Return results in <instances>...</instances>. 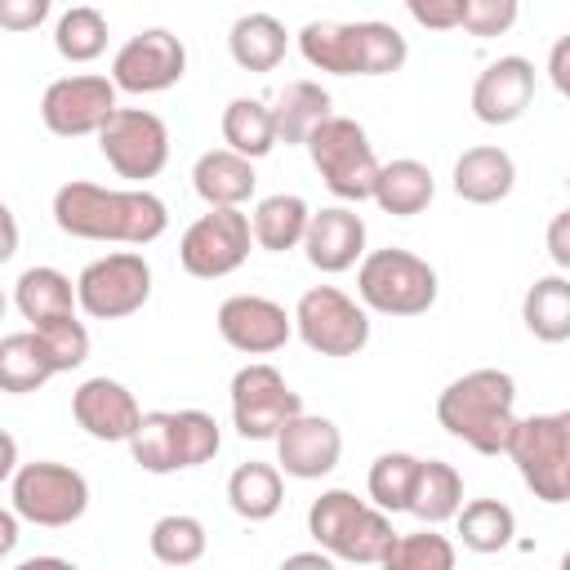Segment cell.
<instances>
[{
	"instance_id": "1",
	"label": "cell",
	"mask_w": 570,
	"mask_h": 570,
	"mask_svg": "<svg viewBox=\"0 0 570 570\" xmlns=\"http://www.w3.org/2000/svg\"><path fill=\"white\" fill-rule=\"evenodd\" d=\"M53 223L76 240L102 245H151L169 232V209L147 187H98L71 178L53 191Z\"/></svg>"
},
{
	"instance_id": "2",
	"label": "cell",
	"mask_w": 570,
	"mask_h": 570,
	"mask_svg": "<svg viewBox=\"0 0 570 570\" xmlns=\"http://www.w3.org/2000/svg\"><path fill=\"white\" fill-rule=\"evenodd\" d=\"M436 423L476 454H508L517 432V379L508 370H468L436 396Z\"/></svg>"
},
{
	"instance_id": "3",
	"label": "cell",
	"mask_w": 570,
	"mask_h": 570,
	"mask_svg": "<svg viewBox=\"0 0 570 570\" xmlns=\"http://www.w3.org/2000/svg\"><path fill=\"white\" fill-rule=\"evenodd\" d=\"M298 53L307 67L330 76H392L405 67L410 45L392 22H307L298 31Z\"/></svg>"
},
{
	"instance_id": "4",
	"label": "cell",
	"mask_w": 570,
	"mask_h": 570,
	"mask_svg": "<svg viewBox=\"0 0 570 570\" xmlns=\"http://www.w3.org/2000/svg\"><path fill=\"white\" fill-rule=\"evenodd\" d=\"M307 534L334 561H352V566H383L396 539L392 512H383L374 499L370 503L356 499L352 490H321V499H312L307 508Z\"/></svg>"
},
{
	"instance_id": "5",
	"label": "cell",
	"mask_w": 570,
	"mask_h": 570,
	"mask_svg": "<svg viewBox=\"0 0 570 570\" xmlns=\"http://www.w3.org/2000/svg\"><path fill=\"white\" fill-rule=\"evenodd\" d=\"M125 445L142 472L169 476V472L209 463L223 445V432H218L214 414H205V410H151V414H142L138 432Z\"/></svg>"
},
{
	"instance_id": "6",
	"label": "cell",
	"mask_w": 570,
	"mask_h": 570,
	"mask_svg": "<svg viewBox=\"0 0 570 570\" xmlns=\"http://www.w3.org/2000/svg\"><path fill=\"white\" fill-rule=\"evenodd\" d=\"M436 267L401 245L370 249L356 263V294L379 316H423L436 303Z\"/></svg>"
},
{
	"instance_id": "7",
	"label": "cell",
	"mask_w": 570,
	"mask_h": 570,
	"mask_svg": "<svg viewBox=\"0 0 570 570\" xmlns=\"http://www.w3.org/2000/svg\"><path fill=\"white\" fill-rule=\"evenodd\" d=\"M307 156H312V169L321 174V183L347 200V205H361V200H374V178H379V156L370 147V134L352 120V116H325L312 134H307Z\"/></svg>"
},
{
	"instance_id": "8",
	"label": "cell",
	"mask_w": 570,
	"mask_h": 570,
	"mask_svg": "<svg viewBox=\"0 0 570 570\" xmlns=\"http://www.w3.org/2000/svg\"><path fill=\"white\" fill-rule=\"evenodd\" d=\"M508 459L543 503H570V410L517 419Z\"/></svg>"
},
{
	"instance_id": "9",
	"label": "cell",
	"mask_w": 570,
	"mask_h": 570,
	"mask_svg": "<svg viewBox=\"0 0 570 570\" xmlns=\"http://www.w3.org/2000/svg\"><path fill=\"white\" fill-rule=\"evenodd\" d=\"M9 503L18 508L22 521L45 525V530H62V525L85 517L89 481L71 463L31 459V463H18V472L9 476Z\"/></svg>"
},
{
	"instance_id": "10",
	"label": "cell",
	"mask_w": 570,
	"mask_h": 570,
	"mask_svg": "<svg viewBox=\"0 0 570 570\" xmlns=\"http://www.w3.org/2000/svg\"><path fill=\"white\" fill-rule=\"evenodd\" d=\"M254 223L240 205H209V214H200L183 240H178V263L187 276L196 281H223L232 276L249 249H254Z\"/></svg>"
},
{
	"instance_id": "11",
	"label": "cell",
	"mask_w": 570,
	"mask_h": 570,
	"mask_svg": "<svg viewBox=\"0 0 570 570\" xmlns=\"http://www.w3.org/2000/svg\"><path fill=\"white\" fill-rule=\"evenodd\" d=\"M294 330L321 356H356L370 343V307L338 285H312L294 303Z\"/></svg>"
},
{
	"instance_id": "12",
	"label": "cell",
	"mask_w": 570,
	"mask_h": 570,
	"mask_svg": "<svg viewBox=\"0 0 570 570\" xmlns=\"http://www.w3.org/2000/svg\"><path fill=\"white\" fill-rule=\"evenodd\" d=\"M76 294H80L85 316L125 321V316L142 312V303L151 298V263L138 249L102 254V258L85 263V272L76 276Z\"/></svg>"
},
{
	"instance_id": "13",
	"label": "cell",
	"mask_w": 570,
	"mask_h": 570,
	"mask_svg": "<svg viewBox=\"0 0 570 570\" xmlns=\"http://www.w3.org/2000/svg\"><path fill=\"white\" fill-rule=\"evenodd\" d=\"M232 428L245 441H276L281 428L303 414L298 392L285 383V374L267 361H249L232 374Z\"/></svg>"
},
{
	"instance_id": "14",
	"label": "cell",
	"mask_w": 570,
	"mask_h": 570,
	"mask_svg": "<svg viewBox=\"0 0 570 570\" xmlns=\"http://www.w3.org/2000/svg\"><path fill=\"white\" fill-rule=\"evenodd\" d=\"M98 151L120 178L147 183L169 165V129L147 107H116V116L98 129Z\"/></svg>"
},
{
	"instance_id": "15",
	"label": "cell",
	"mask_w": 570,
	"mask_h": 570,
	"mask_svg": "<svg viewBox=\"0 0 570 570\" xmlns=\"http://www.w3.org/2000/svg\"><path fill=\"white\" fill-rule=\"evenodd\" d=\"M187 71V45L169 27H147L129 36L111 58V80L120 94H165Z\"/></svg>"
},
{
	"instance_id": "16",
	"label": "cell",
	"mask_w": 570,
	"mask_h": 570,
	"mask_svg": "<svg viewBox=\"0 0 570 570\" xmlns=\"http://www.w3.org/2000/svg\"><path fill=\"white\" fill-rule=\"evenodd\" d=\"M116 94L120 89H116L111 76H89V71L85 76H62L45 89L40 120L58 138H85V134L98 138V129L116 116Z\"/></svg>"
},
{
	"instance_id": "17",
	"label": "cell",
	"mask_w": 570,
	"mask_h": 570,
	"mask_svg": "<svg viewBox=\"0 0 570 570\" xmlns=\"http://www.w3.org/2000/svg\"><path fill=\"white\" fill-rule=\"evenodd\" d=\"M214 325L227 347H236L245 356H272L289 343L294 312H285L276 298H263V294H232L218 303Z\"/></svg>"
},
{
	"instance_id": "18",
	"label": "cell",
	"mask_w": 570,
	"mask_h": 570,
	"mask_svg": "<svg viewBox=\"0 0 570 570\" xmlns=\"http://www.w3.org/2000/svg\"><path fill=\"white\" fill-rule=\"evenodd\" d=\"M343 459V432L334 428V419L325 414H294L281 436H276V463L285 476H298V481H321L338 468Z\"/></svg>"
},
{
	"instance_id": "19",
	"label": "cell",
	"mask_w": 570,
	"mask_h": 570,
	"mask_svg": "<svg viewBox=\"0 0 570 570\" xmlns=\"http://www.w3.org/2000/svg\"><path fill=\"white\" fill-rule=\"evenodd\" d=\"M534 98V62L521 53H503L485 62V71L472 85V116L481 125H512L525 116Z\"/></svg>"
},
{
	"instance_id": "20",
	"label": "cell",
	"mask_w": 570,
	"mask_h": 570,
	"mask_svg": "<svg viewBox=\"0 0 570 570\" xmlns=\"http://www.w3.org/2000/svg\"><path fill=\"white\" fill-rule=\"evenodd\" d=\"M71 419L94 436V441H129L142 423V410L134 401V392L107 374L85 379L71 392Z\"/></svg>"
},
{
	"instance_id": "21",
	"label": "cell",
	"mask_w": 570,
	"mask_h": 570,
	"mask_svg": "<svg viewBox=\"0 0 570 570\" xmlns=\"http://www.w3.org/2000/svg\"><path fill=\"white\" fill-rule=\"evenodd\" d=\"M303 254L325 276H338V272L356 267L365 258V218L352 205L316 209L312 223H307V236H303Z\"/></svg>"
},
{
	"instance_id": "22",
	"label": "cell",
	"mask_w": 570,
	"mask_h": 570,
	"mask_svg": "<svg viewBox=\"0 0 570 570\" xmlns=\"http://www.w3.org/2000/svg\"><path fill=\"white\" fill-rule=\"evenodd\" d=\"M450 187L459 200L468 205H499L512 196L517 187V160L503 151V147H468L459 160H454V174H450Z\"/></svg>"
},
{
	"instance_id": "23",
	"label": "cell",
	"mask_w": 570,
	"mask_h": 570,
	"mask_svg": "<svg viewBox=\"0 0 570 570\" xmlns=\"http://www.w3.org/2000/svg\"><path fill=\"white\" fill-rule=\"evenodd\" d=\"M13 307L22 312V321H31L40 330V325H53V321H71L76 307H80V294H76L67 272L40 263V267H27L13 281Z\"/></svg>"
},
{
	"instance_id": "24",
	"label": "cell",
	"mask_w": 570,
	"mask_h": 570,
	"mask_svg": "<svg viewBox=\"0 0 570 570\" xmlns=\"http://www.w3.org/2000/svg\"><path fill=\"white\" fill-rule=\"evenodd\" d=\"M191 187L205 205H245L258 187V174H254V160L232 151V147H214V151H200L196 165H191Z\"/></svg>"
},
{
	"instance_id": "25",
	"label": "cell",
	"mask_w": 570,
	"mask_h": 570,
	"mask_svg": "<svg viewBox=\"0 0 570 570\" xmlns=\"http://www.w3.org/2000/svg\"><path fill=\"white\" fill-rule=\"evenodd\" d=\"M53 374H62V370H58V361H53V352H49V343H45V334L36 325L31 330H13V334L0 338V387L4 392H13V396L36 392Z\"/></svg>"
},
{
	"instance_id": "26",
	"label": "cell",
	"mask_w": 570,
	"mask_h": 570,
	"mask_svg": "<svg viewBox=\"0 0 570 570\" xmlns=\"http://www.w3.org/2000/svg\"><path fill=\"white\" fill-rule=\"evenodd\" d=\"M436 196V178L423 160L414 156H401V160H387L379 165V178H374V205L392 218H414L432 205Z\"/></svg>"
},
{
	"instance_id": "27",
	"label": "cell",
	"mask_w": 570,
	"mask_h": 570,
	"mask_svg": "<svg viewBox=\"0 0 570 570\" xmlns=\"http://www.w3.org/2000/svg\"><path fill=\"white\" fill-rule=\"evenodd\" d=\"M289 49V31L272 13H240L227 31V53L240 71H276Z\"/></svg>"
},
{
	"instance_id": "28",
	"label": "cell",
	"mask_w": 570,
	"mask_h": 570,
	"mask_svg": "<svg viewBox=\"0 0 570 570\" xmlns=\"http://www.w3.org/2000/svg\"><path fill=\"white\" fill-rule=\"evenodd\" d=\"M285 503V476H281V463H240L232 476H227V508L240 517V521H272Z\"/></svg>"
},
{
	"instance_id": "29",
	"label": "cell",
	"mask_w": 570,
	"mask_h": 570,
	"mask_svg": "<svg viewBox=\"0 0 570 570\" xmlns=\"http://www.w3.org/2000/svg\"><path fill=\"white\" fill-rule=\"evenodd\" d=\"M254 223V240L258 249L267 254H285V249H298L303 236H307V223H312V209L303 196L294 191H276V196H263L249 214Z\"/></svg>"
},
{
	"instance_id": "30",
	"label": "cell",
	"mask_w": 570,
	"mask_h": 570,
	"mask_svg": "<svg viewBox=\"0 0 570 570\" xmlns=\"http://www.w3.org/2000/svg\"><path fill=\"white\" fill-rule=\"evenodd\" d=\"M521 321L539 343L570 338V276H539L521 298Z\"/></svg>"
},
{
	"instance_id": "31",
	"label": "cell",
	"mask_w": 570,
	"mask_h": 570,
	"mask_svg": "<svg viewBox=\"0 0 570 570\" xmlns=\"http://www.w3.org/2000/svg\"><path fill=\"white\" fill-rule=\"evenodd\" d=\"M325 116H334V111H330V94L316 80H289L272 102V120H276L281 142H307V134Z\"/></svg>"
},
{
	"instance_id": "32",
	"label": "cell",
	"mask_w": 570,
	"mask_h": 570,
	"mask_svg": "<svg viewBox=\"0 0 570 570\" xmlns=\"http://www.w3.org/2000/svg\"><path fill=\"white\" fill-rule=\"evenodd\" d=\"M223 142L249 160H263L281 138H276V120L272 107L263 98H232L223 107Z\"/></svg>"
},
{
	"instance_id": "33",
	"label": "cell",
	"mask_w": 570,
	"mask_h": 570,
	"mask_svg": "<svg viewBox=\"0 0 570 570\" xmlns=\"http://www.w3.org/2000/svg\"><path fill=\"white\" fill-rule=\"evenodd\" d=\"M459 508H463V476L445 459H423V472H419L410 512L423 525H441V521H454Z\"/></svg>"
},
{
	"instance_id": "34",
	"label": "cell",
	"mask_w": 570,
	"mask_h": 570,
	"mask_svg": "<svg viewBox=\"0 0 570 570\" xmlns=\"http://www.w3.org/2000/svg\"><path fill=\"white\" fill-rule=\"evenodd\" d=\"M454 525H459L463 548L485 557V552H499V548L512 543V534H517V512H512L503 499H472V503L459 508Z\"/></svg>"
},
{
	"instance_id": "35",
	"label": "cell",
	"mask_w": 570,
	"mask_h": 570,
	"mask_svg": "<svg viewBox=\"0 0 570 570\" xmlns=\"http://www.w3.org/2000/svg\"><path fill=\"white\" fill-rule=\"evenodd\" d=\"M419 472H423V459H419V454H410V450H387V454H379V459L370 463L365 490H370V499H374L383 512H410Z\"/></svg>"
},
{
	"instance_id": "36",
	"label": "cell",
	"mask_w": 570,
	"mask_h": 570,
	"mask_svg": "<svg viewBox=\"0 0 570 570\" xmlns=\"http://www.w3.org/2000/svg\"><path fill=\"white\" fill-rule=\"evenodd\" d=\"M147 543H151V557L160 561V566H196L200 557H205V525H200V517H191V512H165L156 525H151V534H147Z\"/></svg>"
},
{
	"instance_id": "37",
	"label": "cell",
	"mask_w": 570,
	"mask_h": 570,
	"mask_svg": "<svg viewBox=\"0 0 570 570\" xmlns=\"http://www.w3.org/2000/svg\"><path fill=\"white\" fill-rule=\"evenodd\" d=\"M53 49L67 62H94L107 49V18L89 4H71L53 27Z\"/></svg>"
},
{
	"instance_id": "38",
	"label": "cell",
	"mask_w": 570,
	"mask_h": 570,
	"mask_svg": "<svg viewBox=\"0 0 570 570\" xmlns=\"http://www.w3.org/2000/svg\"><path fill=\"white\" fill-rule=\"evenodd\" d=\"M459 552L445 534H436L432 525L428 530H410V534H396L383 566L387 570H454Z\"/></svg>"
},
{
	"instance_id": "39",
	"label": "cell",
	"mask_w": 570,
	"mask_h": 570,
	"mask_svg": "<svg viewBox=\"0 0 570 570\" xmlns=\"http://www.w3.org/2000/svg\"><path fill=\"white\" fill-rule=\"evenodd\" d=\"M517 13H521V0H463L459 27L476 40H494V36H508L517 27Z\"/></svg>"
},
{
	"instance_id": "40",
	"label": "cell",
	"mask_w": 570,
	"mask_h": 570,
	"mask_svg": "<svg viewBox=\"0 0 570 570\" xmlns=\"http://www.w3.org/2000/svg\"><path fill=\"white\" fill-rule=\"evenodd\" d=\"M40 334H45V343H49V352H53L58 370H76V365H85V361H89V330H85V321H80V316H71V321H53V325H40Z\"/></svg>"
},
{
	"instance_id": "41",
	"label": "cell",
	"mask_w": 570,
	"mask_h": 570,
	"mask_svg": "<svg viewBox=\"0 0 570 570\" xmlns=\"http://www.w3.org/2000/svg\"><path fill=\"white\" fill-rule=\"evenodd\" d=\"M410 9V18L428 31H454L459 27V4L463 0H401Z\"/></svg>"
},
{
	"instance_id": "42",
	"label": "cell",
	"mask_w": 570,
	"mask_h": 570,
	"mask_svg": "<svg viewBox=\"0 0 570 570\" xmlns=\"http://www.w3.org/2000/svg\"><path fill=\"white\" fill-rule=\"evenodd\" d=\"M53 0H0V27L4 31H36L49 18Z\"/></svg>"
},
{
	"instance_id": "43",
	"label": "cell",
	"mask_w": 570,
	"mask_h": 570,
	"mask_svg": "<svg viewBox=\"0 0 570 570\" xmlns=\"http://www.w3.org/2000/svg\"><path fill=\"white\" fill-rule=\"evenodd\" d=\"M543 245H548V258H552L561 272H570V209L552 214V223H548V232H543Z\"/></svg>"
},
{
	"instance_id": "44",
	"label": "cell",
	"mask_w": 570,
	"mask_h": 570,
	"mask_svg": "<svg viewBox=\"0 0 570 570\" xmlns=\"http://www.w3.org/2000/svg\"><path fill=\"white\" fill-rule=\"evenodd\" d=\"M548 80L561 98H570V31L548 49Z\"/></svg>"
},
{
	"instance_id": "45",
	"label": "cell",
	"mask_w": 570,
	"mask_h": 570,
	"mask_svg": "<svg viewBox=\"0 0 570 570\" xmlns=\"http://www.w3.org/2000/svg\"><path fill=\"white\" fill-rule=\"evenodd\" d=\"M18 521H22V517H18V508L9 503V508L0 512V557L13 552V543H18Z\"/></svg>"
},
{
	"instance_id": "46",
	"label": "cell",
	"mask_w": 570,
	"mask_h": 570,
	"mask_svg": "<svg viewBox=\"0 0 570 570\" xmlns=\"http://www.w3.org/2000/svg\"><path fill=\"white\" fill-rule=\"evenodd\" d=\"M285 566H321V570H330L334 557H330L325 548H316V552H294V557H285Z\"/></svg>"
},
{
	"instance_id": "47",
	"label": "cell",
	"mask_w": 570,
	"mask_h": 570,
	"mask_svg": "<svg viewBox=\"0 0 570 570\" xmlns=\"http://www.w3.org/2000/svg\"><path fill=\"white\" fill-rule=\"evenodd\" d=\"M13 249H18V227H13V209H4V249H0V258H13Z\"/></svg>"
},
{
	"instance_id": "48",
	"label": "cell",
	"mask_w": 570,
	"mask_h": 570,
	"mask_svg": "<svg viewBox=\"0 0 570 570\" xmlns=\"http://www.w3.org/2000/svg\"><path fill=\"white\" fill-rule=\"evenodd\" d=\"M13 472H18V441H13V436H4V463H0V476L9 481Z\"/></svg>"
},
{
	"instance_id": "49",
	"label": "cell",
	"mask_w": 570,
	"mask_h": 570,
	"mask_svg": "<svg viewBox=\"0 0 570 570\" xmlns=\"http://www.w3.org/2000/svg\"><path fill=\"white\" fill-rule=\"evenodd\" d=\"M561 570H570V552H566V557H561Z\"/></svg>"
},
{
	"instance_id": "50",
	"label": "cell",
	"mask_w": 570,
	"mask_h": 570,
	"mask_svg": "<svg viewBox=\"0 0 570 570\" xmlns=\"http://www.w3.org/2000/svg\"><path fill=\"white\" fill-rule=\"evenodd\" d=\"M566 191H570V174H566Z\"/></svg>"
}]
</instances>
